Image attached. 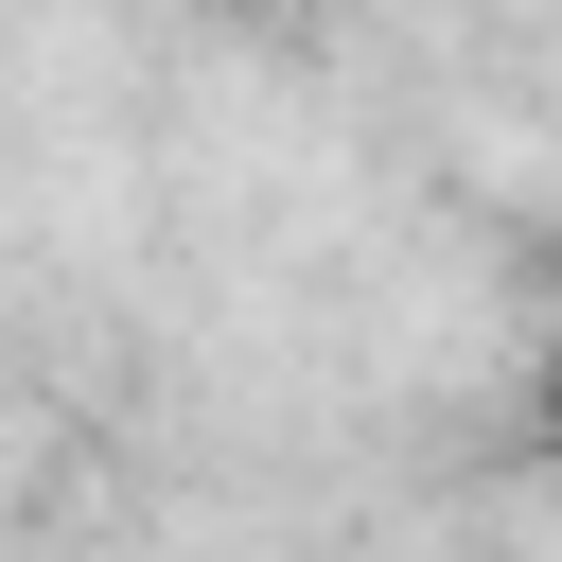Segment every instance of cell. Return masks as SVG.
<instances>
[{"mask_svg": "<svg viewBox=\"0 0 562 562\" xmlns=\"http://www.w3.org/2000/svg\"><path fill=\"white\" fill-rule=\"evenodd\" d=\"M527 404H544V439H562V316H544V369H527Z\"/></svg>", "mask_w": 562, "mask_h": 562, "instance_id": "cell-1", "label": "cell"}]
</instances>
